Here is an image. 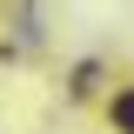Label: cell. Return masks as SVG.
I'll return each instance as SVG.
<instances>
[{
	"instance_id": "6da1fadb",
	"label": "cell",
	"mask_w": 134,
	"mask_h": 134,
	"mask_svg": "<svg viewBox=\"0 0 134 134\" xmlns=\"http://www.w3.org/2000/svg\"><path fill=\"white\" fill-rule=\"evenodd\" d=\"M114 121H127V134H134V94H121V100H114Z\"/></svg>"
}]
</instances>
